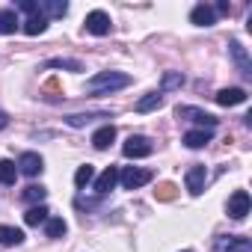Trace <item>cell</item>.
I'll return each instance as SVG.
<instances>
[{
	"instance_id": "cell-1",
	"label": "cell",
	"mask_w": 252,
	"mask_h": 252,
	"mask_svg": "<svg viewBox=\"0 0 252 252\" xmlns=\"http://www.w3.org/2000/svg\"><path fill=\"white\" fill-rule=\"evenodd\" d=\"M125 86H131V74H125V71H98L95 77L86 80V92L92 95H107Z\"/></svg>"
},
{
	"instance_id": "cell-2",
	"label": "cell",
	"mask_w": 252,
	"mask_h": 252,
	"mask_svg": "<svg viewBox=\"0 0 252 252\" xmlns=\"http://www.w3.org/2000/svg\"><path fill=\"white\" fill-rule=\"evenodd\" d=\"M152 152H155L152 140H149V137H140V134H131L128 140H125V146H122V155H125V158H131V160L149 158Z\"/></svg>"
},
{
	"instance_id": "cell-3",
	"label": "cell",
	"mask_w": 252,
	"mask_h": 252,
	"mask_svg": "<svg viewBox=\"0 0 252 252\" xmlns=\"http://www.w3.org/2000/svg\"><path fill=\"white\" fill-rule=\"evenodd\" d=\"M119 181H122L125 190H137V187H143V184L152 181V169H143V166H125V169L119 172Z\"/></svg>"
},
{
	"instance_id": "cell-4",
	"label": "cell",
	"mask_w": 252,
	"mask_h": 252,
	"mask_svg": "<svg viewBox=\"0 0 252 252\" xmlns=\"http://www.w3.org/2000/svg\"><path fill=\"white\" fill-rule=\"evenodd\" d=\"M175 116H178V119H190V122L199 125V128H208V131L217 128V116H211V113H205V110H199V107H184V104H178V107H175Z\"/></svg>"
},
{
	"instance_id": "cell-5",
	"label": "cell",
	"mask_w": 252,
	"mask_h": 252,
	"mask_svg": "<svg viewBox=\"0 0 252 252\" xmlns=\"http://www.w3.org/2000/svg\"><path fill=\"white\" fill-rule=\"evenodd\" d=\"M184 184H187L190 196H202V190H205V184H208V166H205V163L190 166L187 175H184Z\"/></svg>"
},
{
	"instance_id": "cell-6",
	"label": "cell",
	"mask_w": 252,
	"mask_h": 252,
	"mask_svg": "<svg viewBox=\"0 0 252 252\" xmlns=\"http://www.w3.org/2000/svg\"><path fill=\"white\" fill-rule=\"evenodd\" d=\"M249 208H252L249 193H246V190H234L231 199H228V217H231V220H243V217L249 214Z\"/></svg>"
},
{
	"instance_id": "cell-7",
	"label": "cell",
	"mask_w": 252,
	"mask_h": 252,
	"mask_svg": "<svg viewBox=\"0 0 252 252\" xmlns=\"http://www.w3.org/2000/svg\"><path fill=\"white\" fill-rule=\"evenodd\" d=\"M83 24H86V33H92V36H107V33H110V27H113V24H110V15H107V12H101V9L89 12Z\"/></svg>"
},
{
	"instance_id": "cell-8",
	"label": "cell",
	"mask_w": 252,
	"mask_h": 252,
	"mask_svg": "<svg viewBox=\"0 0 252 252\" xmlns=\"http://www.w3.org/2000/svg\"><path fill=\"white\" fill-rule=\"evenodd\" d=\"M42 169H45V160H42L36 152H24V155L18 158V172H21V175L36 178V175H42Z\"/></svg>"
},
{
	"instance_id": "cell-9",
	"label": "cell",
	"mask_w": 252,
	"mask_h": 252,
	"mask_svg": "<svg viewBox=\"0 0 252 252\" xmlns=\"http://www.w3.org/2000/svg\"><path fill=\"white\" fill-rule=\"evenodd\" d=\"M190 21H193L196 27H211V24L217 21V12H214V6H208V3H196L193 12H190Z\"/></svg>"
},
{
	"instance_id": "cell-10",
	"label": "cell",
	"mask_w": 252,
	"mask_h": 252,
	"mask_svg": "<svg viewBox=\"0 0 252 252\" xmlns=\"http://www.w3.org/2000/svg\"><path fill=\"white\" fill-rule=\"evenodd\" d=\"M116 181H119V169H116V166H107V169L95 178V193H98V196H107V193L116 187Z\"/></svg>"
},
{
	"instance_id": "cell-11",
	"label": "cell",
	"mask_w": 252,
	"mask_h": 252,
	"mask_svg": "<svg viewBox=\"0 0 252 252\" xmlns=\"http://www.w3.org/2000/svg\"><path fill=\"white\" fill-rule=\"evenodd\" d=\"M228 51H231V57H234V63H237V68H240V74L252 77V63H249V57H246V48H243L237 39H231Z\"/></svg>"
},
{
	"instance_id": "cell-12",
	"label": "cell",
	"mask_w": 252,
	"mask_h": 252,
	"mask_svg": "<svg viewBox=\"0 0 252 252\" xmlns=\"http://www.w3.org/2000/svg\"><path fill=\"white\" fill-rule=\"evenodd\" d=\"M246 101V89L240 86H231V89H220L217 92V104L220 107H234V104H243Z\"/></svg>"
},
{
	"instance_id": "cell-13",
	"label": "cell",
	"mask_w": 252,
	"mask_h": 252,
	"mask_svg": "<svg viewBox=\"0 0 252 252\" xmlns=\"http://www.w3.org/2000/svg\"><path fill=\"white\" fill-rule=\"evenodd\" d=\"M211 140H214V131H208V128H193V131L184 134V146H187V149H202V146H208Z\"/></svg>"
},
{
	"instance_id": "cell-14",
	"label": "cell",
	"mask_w": 252,
	"mask_h": 252,
	"mask_svg": "<svg viewBox=\"0 0 252 252\" xmlns=\"http://www.w3.org/2000/svg\"><path fill=\"white\" fill-rule=\"evenodd\" d=\"M39 12H42L45 18H63V15L68 12V3H65V0H42V3H39Z\"/></svg>"
},
{
	"instance_id": "cell-15",
	"label": "cell",
	"mask_w": 252,
	"mask_h": 252,
	"mask_svg": "<svg viewBox=\"0 0 252 252\" xmlns=\"http://www.w3.org/2000/svg\"><path fill=\"white\" fill-rule=\"evenodd\" d=\"M98 119H110V113H74V116H65V125H71V128H86V125H92Z\"/></svg>"
},
{
	"instance_id": "cell-16",
	"label": "cell",
	"mask_w": 252,
	"mask_h": 252,
	"mask_svg": "<svg viewBox=\"0 0 252 252\" xmlns=\"http://www.w3.org/2000/svg\"><path fill=\"white\" fill-rule=\"evenodd\" d=\"M116 140V128L113 125H104V128H98L95 134H92V146L98 149V152H104V149H110V143Z\"/></svg>"
},
{
	"instance_id": "cell-17",
	"label": "cell",
	"mask_w": 252,
	"mask_h": 252,
	"mask_svg": "<svg viewBox=\"0 0 252 252\" xmlns=\"http://www.w3.org/2000/svg\"><path fill=\"white\" fill-rule=\"evenodd\" d=\"M220 252H252V240L249 237H228V240H220Z\"/></svg>"
},
{
	"instance_id": "cell-18",
	"label": "cell",
	"mask_w": 252,
	"mask_h": 252,
	"mask_svg": "<svg viewBox=\"0 0 252 252\" xmlns=\"http://www.w3.org/2000/svg\"><path fill=\"white\" fill-rule=\"evenodd\" d=\"M18 15H15V9H0V36H12L15 30H18Z\"/></svg>"
},
{
	"instance_id": "cell-19",
	"label": "cell",
	"mask_w": 252,
	"mask_h": 252,
	"mask_svg": "<svg viewBox=\"0 0 252 252\" xmlns=\"http://www.w3.org/2000/svg\"><path fill=\"white\" fill-rule=\"evenodd\" d=\"M24 243V231L12 225H0V246H18Z\"/></svg>"
},
{
	"instance_id": "cell-20",
	"label": "cell",
	"mask_w": 252,
	"mask_h": 252,
	"mask_svg": "<svg viewBox=\"0 0 252 252\" xmlns=\"http://www.w3.org/2000/svg\"><path fill=\"white\" fill-rule=\"evenodd\" d=\"M65 231H68V225H65V220H63V217H48V222H45V234H48L51 240L65 237Z\"/></svg>"
},
{
	"instance_id": "cell-21",
	"label": "cell",
	"mask_w": 252,
	"mask_h": 252,
	"mask_svg": "<svg viewBox=\"0 0 252 252\" xmlns=\"http://www.w3.org/2000/svg\"><path fill=\"white\" fill-rule=\"evenodd\" d=\"M163 107V95L160 92H149L146 98L137 101V113H152V110H160Z\"/></svg>"
},
{
	"instance_id": "cell-22",
	"label": "cell",
	"mask_w": 252,
	"mask_h": 252,
	"mask_svg": "<svg viewBox=\"0 0 252 252\" xmlns=\"http://www.w3.org/2000/svg\"><path fill=\"white\" fill-rule=\"evenodd\" d=\"M48 217H51V211H48L45 205H33V208L24 214V222H27V225H42V222H48Z\"/></svg>"
},
{
	"instance_id": "cell-23",
	"label": "cell",
	"mask_w": 252,
	"mask_h": 252,
	"mask_svg": "<svg viewBox=\"0 0 252 252\" xmlns=\"http://www.w3.org/2000/svg\"><path fill=\"white\" fill-rule=\"evenodd\" d=\"M48 30V18L45 15H30L27 21H24V33L27 36H39V33H45Z\"/></svg>"
},
{
	"instance_id": "cell-24",
	"label": "cell",
	"mask_w": 252,
	"mask_h": 252,
	"mask_svg": "<svg viewBox=\"0 0 252 252\" xmlns=\"http://www.w3.org/2000/svg\"><path fill=\"white\" fill-rule=\"evenodd\" d=\"M48 68H65V71H83V63L80 60H65V57H54L45 63Z\"/></svg>"
},
{
	"instance_id": "cell-25",
	"label": "cell",
	"mask_w": 252,
	"mask_h": 252,
	"mask_svg": "<svg viewBox=\"0 0 252 252\" xmlns=\"http://www.w3.org/2000/svg\"><path fill=\"white\" fill-rule=\"evenodd\" d=\"M181 86H184V74L181 71H166L163 80H160V95L169 92V89H181Z\"/></svg>"
},
{
	"instance_id": "cell-26",
	"label": "cell",
	"mask_w": 252,
	"mask_h": 252,
	"mask_svg": "<svg viewBox=\"0 0 252 252\" xmlns=\"http://www.w3.org/2000/svg\"><path fill=\"white\" fill-rule=\"evenodd\" d=\"M21 196H24V199L30 202V208H33V205H45V196H48V190H45L42 184H30V187H27Z\"/></svg>"
},
{
	"instance_id": "cell-27",
	"label": "cell",
	"mask_w": 252,
	"mask_h": 252,
	"mask_svg": "<svg viewBox=\"0 0 252 252\" xmlns=\"http://www.w3.org/2000/svg\"><path fill=\"white\" fill-rule=\"evenodd\" d=\"M18 178V166L12 160H0V184H15Z\"/></svg>"
},
{
	"instance_id": "cell-28",
	"label": "cell",
	"mask_w": 252,
	"mask_h": 252,
	"mask_svg": "<svg viewBox=\"0 0 252 252\" xmlns=\"http://www.w3.org/2000/svg\"><path fill=\"white\" fill-rule=\"evenodd\" d=\"M155 196H158V202H172V199L178 196V187H175L172 181H160L158 190H155Z\"/></svg>"
},
{
	"instance_id": "cell-29",
	"label": "cell",
	"mask_w": 252,
	"mask_h": 252,
	"mask_svg": "<svg viewBox=\"0 0 252 252\" xmlns=\"http://www.w3.org/2000/svg\"><path fill=\"white\" fill-rule=\"evenodd\" d=\"M92 178H95V169H92L89 163H86V166H77V172H74V184H77V190H83Z\"/></svg>"
},
{
	"instance_id": "cell-30",
	"label": "cell",
	"mask_w": 252,
	"mask_h": 252,
	"mask_svg": "<svg viewBox=\"0 0 252 252\" xmlns=\"http://www.w3.org/2000/svg\"><path fill=\"white\" fill-rule=\"evenodd\" d=\"M214 12H220V15H228V12H231V6H228V0H220V3L214 6Z\"/></svg>"
},
{
	"instance_id": "cell-31",
	"label": "cell",
	"mask_w": 252,
	"mask_h": 252,
	"mask_svg": "<svg viewBox=\"0 0 252 252\" xmlns=\"http://www.w3.org/2000/svg\"><path fill=\"white\" fill-rule=\"evenodd\" d=\"M6 125H9V116H6L3 110H0V131H3V128H6Z\"/></svg>"
},
{
	"instance_id": "cell-32",
	"label": "cell",
	"mask_w": 252,
	"mask_h": 252,
	"mask_svg": "<svg viewBox=\"0 0 252 252\" xmlns=\"http://www.w3.org/2000/svg\"><path fill=\"white\" fill-rule=\"evenodd\" d=\"M184 252H190V249H184Z\"/></svg>"
}]
</instances>
